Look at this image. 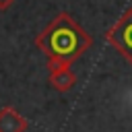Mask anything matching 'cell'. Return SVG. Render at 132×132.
<instances>
[{
	"label": "cell",
	"instance_id": "cell-1",
	"mask_svg": "<svg viewBox=\"0 0 132 132\" xmlns=\"http://www.w3.org/2000/svg\"><path fill=\"white\" fill-rule=\"evenodd\" d=\"M91 35L68 12H58L35 37V45L47 58V66L72 64L91 47Z\"/></svg>",
	"mask_w": 132,
	"mask_h": 132
},
{
	"label": "cell",
	"instance_id": "cell-2",
	"mask_svg": "<svg viewBox=\"0 0 132 132\" xmlns=\"http://www.w3.org/2000/svg\"><path fill=\"white\" fill-rule=\"evenodd\" d=\"M105 39L132 66V6H128L124 14L105 31Z\"/></svg>",
	"mask_w": 132,
	"mask_h": 132
},
{
	"label": "cell",
	"instance_id": "cell-3",
	"mask_svg": "<svg viewBox=\"0 0 132 132\" xmlns=\"http://www.w3.org/2000/svg\"><path fill=\"white\" fill-rule=\"evenodd\" d=\"M47 68H50V85L56 91L66 93L76 85V74L70 70V64H54Z\"/></svg>",
	"mask_w": 132,
	"mask_h": 132
},
{
	"label": "cell",
	"instance_id": "cell-4",
	"mask_svg": "<svg viewBox=\"0 0 132 132\" xmlns=\"http://www.w3.org/2000/svg\"><path fill=\"white\" fill-rule=\"evenodd\" d=\"M27 120L14 109V107H2L0 109V132H25Z\"/></svg>",
	"mask_w": 132,
	"mask_h": 132
},
{
	"label": "cell",
	"instance_id": "cell-5",
	"mask_svg": "<svg viewBox=\"0 0 132 132\" xmlns=\"http://www.w3.org/2000/svg\"><path fill=\"white\" fill-rule=\"evenodd\" d=\"M14 0H0V10H4V8H8L10 4H12Z\"/></svg>",
	"mask_w": 132,
	"mask_h": 132
}]
</instances>
